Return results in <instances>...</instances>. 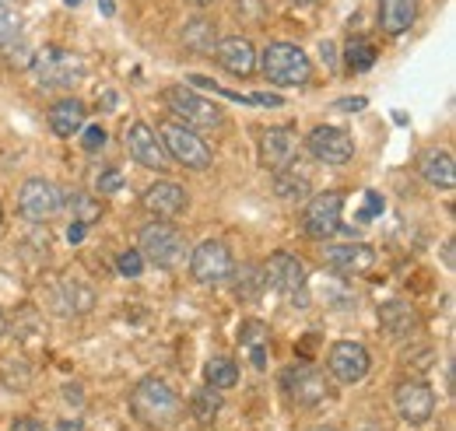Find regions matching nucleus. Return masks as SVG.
Returning <instances> with one entry per match:
<instances>
[{"mask_svg":"<svg viewBox=\"0 0 456 431\" xmlns=\"http://www.w3.org/2000/svg\"><path fill=\"white\" fill-rule=\"evenodd\" d=\"M130 411L141 425L148 428H166L179 418V396L172 393V386L166 378L159 376H148L141 378L130 393Z\"/></svg>","mask_w":456,"mask_h":431,"instance_id":"f257e3e1","label":"nucleus"},{"mask_svg":"<svg viewBox=\"0 0 456 431\" xmlns=\"http://www.w3.org/2000/svg\"><path fill=\"white\" fill-rule=\"evenodd\" d=\"M256 67L264 70V77L278 88H302L313 77V63L295 43H271L264 53L256 56Z\"/></svg>","mask_w":456,"mask_h":431,"instance_id":"f03ea898","label":"nucleus"},{"mask_svg":"<svg viewBox=\"0 0 456 431\" xmlns=\"http://www.w3.org/2000/svg\"><path fill=\"white\" fill-rule=\"evenodd\" d=\"M159 137H162L166 155L175 159L179 165H186V168H193V172H204V168H211V162H215V151L208 148V141H200V134L193 126H186V123L166 119L159 126Z\"/></svg>","mask_w":456,"mask_h":431,"instance_id":"7ed1b4c3","label":"nucleus"},{"mask_svg":"<svg viewBox=\"0 0 456 431\" xmlns=\"http://www.w3.org/2000/svg\"><path fill=\"white\" fill-rule=\"evenodd\" d=\"M166 106L186 123V126H200V130H218L222 123H225V116H222V109L215 106V102H208V99H200L197 92H190L186 85H172L169 92H166Z\"/></svg>","mask_w":456,"mask_h":431,"instance_id":"20e7f679","label":"nucleus"},{"mask_svg":"<svg viewBox=\"0 0 456 431\" xmlns=\"http://www.w3.org/2000/svg\"><path fill=\"white\" fill-rule=\"evenodd\" d=\"M144 260H151L155 267L169 270L175 267L179 260H183V235L166 224V221H151V224H144V232H141V249H137Z\"/></svg>","mask_w":456,"mask_h":431,"instance_id":"39448f33","label":"nucleus"},{"mask_svg":"<svg viewBox=\"0 0 456 431\" xmlns=\"http://www.w3.org/2000/svg\"><path fill=\"white\" fill-rule=\"evenodd\" d=\"M36 67V77L43 88H74V81L85 77V63L77 60V53H67V50H43V53L32 60Z\"/></svg>","mask_w":456,"mask_h":431,"instance_id":"423d86ee","label":"nucleus"},{"mask_svg":"<svg viewBox=\"0 0 456 431\" xmlns=\"http://www.w3.org/2000/svg\"><path fill=\"white\" fill-rule=\"evenodd\" d=\"M341 211H344V193H338V190H327V193L313 197L309 207H305V215H302V232L309 239H330V235H338Z\"/></svg>","mask_w":456,"mask_h":431,"instance_id":"0eeeda50","label":"nucleus"},{"mask_svg":"<svg viewBox=\"0 0 456 431\" xmlns=\"http://www.w3.org/2000/svg\"><path fill=\"white\" fill-rule=\"evenodd\" d=\"M63 204H67L63 190H60L57 183H50V179H28L18 190V207H21V215L32 217V221L53 217L57 211H63Z\"/></svg>","mask_w":456,"mask_h":431,"instance_id":"6e6552de","label":"nucleus"},{"mask_svg":"<svg viewBox=\"0 0 456 431\" xmlns=\"http://www.w3.org/2000/svg\"><path fill=\"white\" fill-rule=\"evenodd\" d=\"M232 253H228L225 242H215V239H208V242H200L197 246V253L190 256V273H193V281H200V284H222L232 277Z\"/></svg>","mask_w":456,"mask_h":431,"instance_id":"1a4fd4ad","label":"nucleus"},{"mask_svg":"<svg viewBox=\"0 0 456 431\" xmlns=\"http://www.w3.org/2000/svg\"><path fill=\"white\" fill-rule=\"evenodd\" d=\"M123 141H126V151H130L134 162H141L144 168H155V172H166V168H169V155H166L159 134H155L148 123H141V119L130 123V126L123 130Z\"/></svg>","mask_w":456,"mask_h":431,"instance_id":"9d476101","label":"nucleus"},{"mask_svg":"<svg viewBox=\"0 0 456 431\" xmlns=\"http://www.w3.org/2000/svg\"><path fill=\"white\" fill-rule=\"evenodd\" d=\"M327 365H330V376L338 378V382L354 386V382H362V378L369 376L372 358H369V351H365L362 344H354V340H341V344H334V347H330Z\"/></svg>","mask_w":456,"mask_h":431,"instance_id":"9b49d317","label":"nucleus"},{"mask_svg":"<svg viewBox=\"0 0 456 431\" xmlns=\"http://www.w3.org/2000/svg\"><path fill=\"white\" fill-rule=\"evenodd\" d=\"M305 144H309V155L323 165H344L354 155V141L341 126H316Z\"/></svg>","mask_w":456,"mask_h":431,"instance_id":"f8f14e48","label":"nucleus"},{"mask_svg":"<svg viewBox=\"0 0 456 431\" xmlns=\"http://www.w3.org/2000/svg\"><path fill=\"white\" fill-rule=\"evenodd\" d=\"M281 386L298 407H313L327 396V378L320 376V369H313V365H291L281 376Z\"/></svg>","mask_w":456,"mask_h":431,"instance_id":"ddd939ff","label":"nucleus"},{"mask_svg":"<svg viewBox=\"0 0 456 431\" xmlns=\"http://www.w3.org/2000/svg\"><path fill=\"white\" fill-rule=\"evenodd\" d=\"M264 284L295 298V295L305 288V267H302L291 253H274V256L267 260V267H264Z\"/></svg>","mask_w":456,"mask_h":431,"instance_id":"4468645a","label":"nucleus"},{"mask_svg":"<svg viewBox=\"0 0 456 431\" xmlns=\"http://www.w3.org/2000/svg\"><path fill=\"white\" fill-rule=\"evenodd\" d=\"M397 411L407 425H425L432 418V411H436V393L425 382H400Z\"/></svg>","mask_w":456,"mask_h":431,"instance_id":"2eb2a0df","label":"nucleus"},{"mask_svg":"<svg viewBox=\"0 0 456 431\" xmlns=\"http://www.w3.org/2000/svg\"><path fill=\"white\" fill-rule=\"evenodd\" d=\"M211 53L218 60V67H225L228 74H235V77H249L256 70V46L249 39H242V36L222 39Z\"/></svg>","mask_w":456,"mask_h":431,"instance_id":"dca6fc26","label":"nucleus"},{"mask_svg":"<svg viewBox=\"0 0 456 431\" xmlns=\"http://www.w3.org/2000/svg\"><path fill=\"white\" fill-rule=\"evenodd\" d=\"M144 207L159 217V221L183 215V211H186V190H183L179 183H172V179H159L155 186H148Z\"/></svg>","mask_w":456,"mask_h":431,"instance_id":"f3484780","label":"nucleus"},{"mask_svg":"<svg viewBox=\"0 0 456 431\" xmlns=\"http://www.w3.org/2000/svg\"><path fill=\"white\" fill-rule=\"evenodd\" d=\"M323 260H327V267L338 270V273H365L376 264V253L365 242H351V246H330L323 253Z\"/></svg>","mask_w":456,"mask_h":431,"instance_id":"a211bd4d","label":"nucleus"},{"mask_svg":"<svg viewBox=\"0 0 456 431\" xmlns=\"http://www.w3.org/2000/svg\"><path fill=\"white\" fill-rule=\"evenodd\" d=\"M418 168H421V175H425L432 186H439V190H453L456 186V162L446 148H432V151H425L421 162H418Z\"/></svg>","mask_w":456,"mask_h":431,"instance_id":"6ab92c4d","label":"nucleus"},{"mask_svg":"<svg viewBox=\"0 0 456 431\" xmlns=\"http://www.w3.org/2000/svg\"><path fill=\"white\" fill-rule=\"evenodd\" d=\"M260 151H264V162H267L271 168H274V172H278V168H288V162L295 159V151H298V141L291 137V130H264Z\"/></svg>","mask_w":456,"mask_h":431,"instance_id":"aec40b11","label":"nucleus"},{"mask_svg":"<svg viewBox=\"0 0 456 431\" xmlns=\"http://www.w3.org/2000/svg\"><path fill=\"white\" fill-rule=\"evenodd\" d=\"M418 0H379V25L387 36H403L414 25Z\"/></svg>","mask_w":456,"mask_h":431,"instance_id":"412c9836","label":"nucleus"},{"mask_svg":"<svg viewBox=\"0 0 456 431\" xmlns=\"http://www.w3.org/2000/svg\"><path fill=\"white\" fill-rule=\"evenodd\" d=\"M50 126L60 137H74L85 126V106L77 99H60L50 106Z\"/></svg>","mask_w":456,"mask_h":431,"instance_id":"4be33fe9","label":"nucleus"},{"mask_svg":"<svg viewBox=\"0 0 456 431\" xmlns=\"http://www.w3.org/2000/svg\"><path fill=\"white\" fill-rule=\"evenodd\" d=\"M215 28H218V25H215L211 18H193V21H186V25H183V43H186V50H193V53H211V50H215V39H218Z\"/></svg>","mask_w":456,"mask_h":431,"instance_id":"5701e85b","label":"nucleus"},{"mask_svg":"<svg viewBox=\"0 0 456 431\" xmlns=\"http://www.w3.org/2000/svg\"><path fill=\"white\" fill-rule=\"evenodd\" d=\"M274 193H278L281 200H305V197H309V179L298 175V172L278 168V172H274Z\"/></svg>","mask_w":456,"mask_h":431,"instance_id":"b1692460","label":"nucleus"},{"mask_svg":"<svg viewBox=\"0 0 456 431\" xmlns=\"http://www.w3.org/2000/svg\"><path fill=\"white\" fill-rule=\"evenodd\" d=\"M204 378H208L211 389H232V386L239 382V369H235V362H228V358H211V362L204 365Z\"/></svg>","mask_w":456,"mask_h":431,"instance_id":"393cba45","label":"nucleus"},{"mask_svg":"<svg viewBox=\"0 0 456 431\" xmlns=\"http://www.w3.org/2000/svg\"><path fill=\"white\" fill-rule=\"evenodd\" d=\"M21 43V14L7 4H0V53Z\"/></svg>","mask_w":456,"mask_h":431,"instance_id":"a878e982","label":"nucleus"},{"mask_svg":"<svg viewBox=\"0 0 456 431\" xmlns=\"http://www.w3.org/2000/svg\"><path fill=\"white\" fill-rule=\"evenodd\" d=\"M379 323L387 326L390 333H397L400 337V333H407V329L414 326V313H411L403 302H390V305L379 309Z\"/></svg>","mask_w":456,"mask_h":431,"instance_id":"bb28decb","label":"nucleus"},{"mask_svg":"<svg viewBox=\"0 0 456 431\" xmlns=\"http://www.w3.org/2000/svg\"><path fill=\"white\" fill-rule=\"evenodd\" d=\"M264 288H267V284H264V270H256V267H242V270H239V284H235L239 298H256Z\"/></svg>","mask_w":456,"mask_h":431,"instance_id":"cd10ccee","label":"nucleus"},{"mask_svg":"<svg viewBox=\"0 0 456 431\" xmlns=\"http://www.w3.org/2000/svg\"><path fill=\"white\" fill-rule=\"evenodd\" d=\"M344 56H347V67L351 70H369L372 63H376V46L372 43H351L347 50H344Z\"/></svg>","mask_w":456,"mask_h":431,"instance_id":"c85d7f7f","label":"nucleus"},{"mask_svg":"<svg viewBox=\"0 0 456 431\" xmlns=\"http://www.w3.org/2000/svg\"><path fill=\"white\" fill-rule=\"evenodd\" d=\"M218 407H222V396L211 393V389H200V393L193 396V411H197V418H211Z\"/></svg>","mask_w":456,"mask_h":431,"instance_id":"c756f323","label":"nucleus"},{"mask_svg":"<svg viewBox=\"0 0 456 431\" xmlns=\"http://www.w3.org/2000/svg\"><path fill=\"white\" fill-rule=\"evenodd\" d=\"M267 14V0H235V18L242 21H260Z\"/></svg>","mask_w":456,"mask_h":431,"instance_id":"7c9ffc66","label":"nucleus"},{"mask_svg":"<svg viewBox=\"0 0 456 431\" xmlns=\"http://www.w3.org/2000/svg\"><path fill=\"white\" fill-rule=\"evenodd\" d=\"M70 207H77V215H81L77 221H81V224H88V221H95V217L102 215V207H99L92 197H85V193H74V197H70Z\"/></svg>","mask_w":456,"mask_h":431,"instance_id":"2f4dec72","label":"nucleus"},{"mask_svg":"<svg viewBox=\"0 0 456 431\" xmlns=\"http://www.w3.org/2000/svg\"><path fill=\"white\" fill-rule=\"evenodd\" d=\"M116 270H119L123 277H141V270H144V256H141L137 249H130V253H119V260H116Z\"/></svg>","mask_w":456,"mask_h":431,"instance_id":"473e14b6","label":"nucleus"},{"mask_svg":"<svg viewBox=\"0 0 456 431\" xmlns=\"http://www.w3.org/2000/svg\"><path fill=\"white\" fill-rule=\"evenodd\" d=\"M102 144H106V130H102V126H88L85 137H81V148H85V151H99Z\"/></svg>","mask_w":456,"mask_h":431,"instance_id":"72a5a7b5","label":"nucleus"},{"mask_svg":"<svg viewBox=\"0 0 456 431\" xmlns=\"http://www.w3.org/2000/svg\"><path fill=\"white\" fill-rule=\"evenodd\" d=\"M267 337V326L264 323H246L242 326V344H249V347H260V340Z\"/></svg>","mask_w":456,"mask_h":431,"instance_id":"f704fd0d","label":"nucleus"},{"mask_svg":"<svg viewBox=\"0 0 456 431\" xmlns=\"http://www.w3.org/2000/svg\"><path fill=\"white\" fill-rule=\"evenodd\" d=\"M119 186H123V175H119L116 168H110V172L99 175V193H102V197H106V193H116Z\"/></svg>","mask_w":456,"mask_h":431,"instance_id":"c9c22d12","label":"nucleus"},{"mask_svg":"<svg viewBox=\"0 0 456 431\" xmlns=\"http://www.w3.org/2000/svg\"><path fill=\"white\" fill-rule=\"evenodd\" d=\"M11 431H46L36 418H18L14 425H11Z\"/></svg>","mask_w":456,"mask_h":431,"instance_id":"e433bc0d","label":"nucleus"},{"mask_svg":"<svg viewBox=\"0 0 456 431\" xmlns=\"http://www.w3.org/2000/svg\"><path fill=\"white\" fill-rule=\"evenodd\" d=\"M379 211H383V200H379L376 193H369V207L362 211V221H365V217H372V215H379Z\"/></svg>","mask_w":456,"mask_h":431,"instance_id":"4c0bfd02","label":"nucleus"},{"mask_svg":"<svg viewBox=\"0 0 456 431\" xmlns=\"http://www.w3.org/2000/svg\"><path fill=\"white\" fill-rule=\"evenodd\" d=\"M7 333V320H4V313H0V337Z\"/></svg>","mask_w":456,"mask_h":431,"instance_id":"58836bf2","label":"nucleus"},{"mask_svg":"<svg viewBox=\"0 0 456 431\" xmlns=\"http://www.w3.org/2000/svg\"><path fill=\"white\" fill-rule=\"evenodd\" d=\"M193 4H197V7H211L215 0H193Z\"/></svg>","mask_w":456,"mask_h":431,"instance_id":"ea45409f","label":"nucleus"},{"mask_svg":"<svg viewBox=\"0 0 456 431\" xmlns=\"http://www.w3.org/2000/svg\"><path fill=\"white\" fill-rule=\"evenodd\" d=\"M63 431H81V425L74 421V425H63Z\"/></svg>","mask_w":456,"mask_h":431,"instance_id":"a19ab883","label":"nucleus"},{"mask_svg":"<svg viewBox=\"0 0 456 431\" xmlns=\"http://www.w3.org/2000/svg\"><path fill=\"white\" fill-rule=\"evenodd\" d=\"M295 4H316V0H295Z\"/></svg>","mask_w":456,"mask_h":431,"instance_id":"79ce46f5","label":"nucleus"},{"mask_svg":"<svg viewBox=\"0 0 456 431\" xmlns=\"http://www.w3.org/2000/svg\"><path fill=\"white\" fill-rule=\"evenodd\" d=\"M0 228H4V207H0Z\"/></svg>","mask_w":456,"mask_h":431,"instance_id":"37998d69","label":"nucleus"},{"mask_svg":"<svg viewBox=\"0 0 456 431\" xmlns=\"http://www.w3.org/2000/svg\"><path fill=\"white\" fill-rule=\"evenodd\" d=\"M67 4H81V0H67Z\"/></svg>","mask_w":456,"mask_h":431,"instance_id":"c03bdc74","label":"nucleus"},{"mask_svg":"<svg viewBox=\"0 0 456 431\" xmlns=\"http://www.w3.org/2000/svg\"><path fill=\"white\" fill-rule=\"evenodd\" d=\"M316 431H327V428H316Z\"/></svg>","mask_w":456,"mask_h":431,"instance_id":"a18cd8bd","label":"nucleus"}]
</instances>
